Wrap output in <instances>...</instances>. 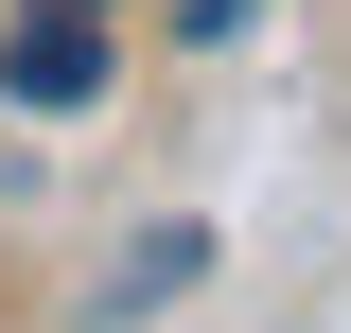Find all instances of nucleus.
<instances>
[{
  "label": "nucleus",
  "mask_w": 351,
  "mask_h": 333,
  "mask_svg": "<svg viewBox=\"0 0 351 333\" xmlns=\"http://www.w3.org/2000/svg\"><path fill=\"white\" fill-rule=\"evenodd\" d=\"M88 88H106V18H18V36H0V106H88Z\"/></svg>",
  "instance_id": "1"
},
{
  "label": "nucleus",
  "mask_w": 351,
  "mask_h": 333,
  "mask_svg": "<svg viewBox=\"0 0 351 333\" xmlns=\"http://www.w3.org/2000/svg\"><path fill=\"white\" fill-rule=\"evenodd\" d=\"M193 263H211V228H141V246H123V281H106V316H141V298H176Z\"/></svg>",
  "instance_id": "2"
},
{
  "label": "nucleus",
  "mask_w": 351,
  "mask_h": 333,
  "mask_svg": "<svg viewBox=\"0 0 351 333\" xmlns=\"http://www.w3.org/2000/svg\"><path fill=\"white\" fill-rule=\"evenodd\" d=\"M36 18H106V0H36Z\"/></svg>",
  "instance_id": "4"
},
{
  "label": "nucleus",
  "mask_w": 351,
  "mask_h": 333,
  "mask_svg": "<svg viewBox=\"0 0 351 333\" xmlns=\"http://www.w3.org/2000/svg\"><path fill=\"white\" fill-rule=\"evenodd\" d=\"M246 18H263V0H176V36H193V53H211V36H246Z\"/></svg>",
  "instance_id": "3"
}]
</instances>
